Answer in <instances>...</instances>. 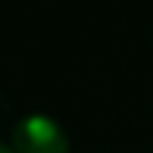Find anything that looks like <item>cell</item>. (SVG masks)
<instances>
[{"label": "cell", "instance_id": "6da1fadb", "mask_svg": "<svg viewBox=\"0 0 153 153\" xmlns=\"http://www.w3.org/2000/svg\"><path fill=\"white\" fill-rule=\"evenodd\" d=\"M16 153H69V137L50 116H25L13 128Z\"/></svg>", "mask_w": 153, "mask_h": 153}, {"label": "cell", "instance_id": "7a4b0ae2", "mask_svg": "<svg viewBox=\"0 0 153 153\" xmlns=\"http://www.w3.org/2000/svg\"><path fill=\"white\" fill-rule=\"evenodd\" d=\"M0 153H16L13 147H6V144H0Z\"/></svg>", "mask_w": 153, "mask_h": 153}]
</instances>
